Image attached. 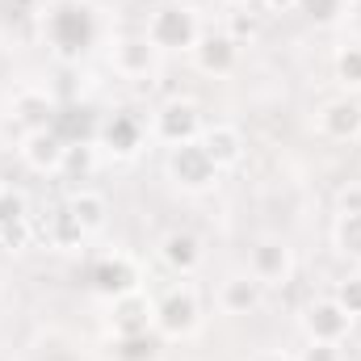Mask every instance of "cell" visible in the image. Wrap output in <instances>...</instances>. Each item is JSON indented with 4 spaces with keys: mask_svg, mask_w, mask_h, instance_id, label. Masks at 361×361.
<instances>
[{
    "mask_svg": "<svg viewBox=\"0 0 361 361\" xmlns=\"http://www.w3.org/2000/svg\"><path fill=\"white\" fill-rule=\"evenodd\" d=\"M214 307H219L223 315H231V319L257 315V311L265 307V286H261L248 269H235V273H227V277L219 281V290H214Z\"/></svg>",
    "mask_w": 361,
    "mask_h": 361,
    "instance_id": "30bf717a",
    "label": "cell"
},
{
    "mask_svg": "<svg viewBox=\"0 0 361 361\" xmlns=\"http://www.w3.org/2000/svg\"><path fill=\"white\" fill-rule=\"evenodd\" d=\"M143 34H147V42H152L160 55H189L206 30H202V17H197L189 4L169 0V4H160V8L147 13Z\"/></svg>",
    "mask_w": 361,
    "mask_h": 361,
    "instance_id": "7a4b0ae2",
    "label": "cell"
},
{
    "mask_svg": "<svg viewBox=\"0 0 361 361\" xmlns=\"http://www.w3.org/2000/svg\"><path fill=\"white\" fill-rule=\"evenodd\" d=\"M197 143L206 147V156L214 160V169H219V173L235 169V164L244 160V152H248L244 130H240V126H231V122H214V126H206Z\"/></svg>",
    "mask_w": 361,
    "mask_h": 361,
    "instance_id": "ac0fdd59",
    "label": "cell"
},
{
    "mask_svg": "<svg viewBox=\"0 0 361 361\" xmlns=\"http://www.w3.org/2000/svg\"><path fill=\"white\" fill-rule=\"evenodd\" d=\"M219 4H227V8H244L248 0H219Z\"/></svg>",
    "mask_w": 361,
    "mask_h": 361,
    "instance_id": "d6a6232c",
    "label": "cell"
},
{
    "mask_svg": "<svg viewBox=\"0 0 361 361\" xmlns=\"http://www.w3.org/2000/svg\"><path fill=\"white\" fill-rule=\"evenodd\" d=\"M92 173V147L89 143H68V156H63V169L59 177H89Z\"/></svg>",
    "mask_w": 361,
    "mask_h": 361,
    "instance_id": "d4e9b609",
    "label": "cell"
},
{
    "mask_svg": "<svg viewBox=\"0 0 361 361\" xmlns=\"http://www.w3.org/2000/svg\"><path fill=\"white\" fill-rule=\"evenodd\" d=\"M164 336L160 332H143V336H114V357L118 361H160Z\"/></svg>",
    "mask_w": 361,
    "mask_h": 361,
    "instance_id": "44dd1931",
    "label": "cell"
},
{
    "mask_svg": "<svg viewBox=\"0 0 361 361\" xmlns=\"http://www.w3.org/2000/svg\"><path fill=\"white\" fill-rule=\"evenodd\" d=\"M202 130H206L202 105L189 101V97H173V101H164V105L152 114V122H147V135H152L156 143H164V147L193 143V139H202Z\"/></svg>",
    "mask_w": 361,
    "mask_h": 361,
    "instance_id": "277c9868",
    "label": "cell"
},
{
    "mask_svg": "<svg viewBox=\"0 0 361 361\" xmlns=\"http://www.w3.org/2000/svg\"><path fill=\"white\" fill-rule=\"evenodd\" d=\"M85 281H89L92 294H101V298H122V294H135V290H143V273L139 265L126 257V252H105V257H97L85 273Z\"/></svg>",
    "mask_w": 361,
    "mask_h": 361,
    "instance_id": "8992f818",
    "label": "cell"
},
{
    "mask_svg": "<svg viewBox=\"0 0 361 361\" xmlns=\"http://www.w3.org/2000/svg\"><path fill=\"white\" fill-rule=\"evenodd\" d=\"M42 34H47V47L55 51V59L76 63L97 47L101 25H97V13L89 0H55L42 17Z\"/></svg>",
    "mask_w": 361,
    "mask_h": 361,
    "instance_id": "6da1fadb",
    "label": "cell"
},
{
    "mask_svg": "<svg viewBox=\"0 0 361 361\" xmlns=\"http://www.w3.org/2000/svg\"><path fill=\"white\" fill-rule=\"evenodd\" d=\"M13 223H30L25 219V197L13 193V189H4L0 193V227H13Z\"/></svg>",
    "mask_w": 361,
    "mask_h": 361,
    "instance_id": "4316f807",
    "label": "cell"
},
{
    "mask_svg": "<svg viewBox=\"0 0 361 361\" xmlns=\"http://www.w3.org/2000/svg\"><path fill=\"white\" fill-rule=\"evenodd\" d=\"M63 206H68V210H72V219L85 227V235H97V231L109 223V197H105V193H97V189H76Z\"/></svg>",
    "mask_w": 361,
    "mask_h": 361,
    "instance_id": "d6986e66",
    "label": "cell"
},
{
    "mask_svg": "<svg viewBox=\"0 0 361 361\" xmlns=\"http://www.w3.org/2000/svg\"><path fill=\"white\" fill-rule=\"evenodd\" d=\"M89 235H85V227L72 219V210L68 206H59L51 219H47V244L51 248H59V252H68V248H80Z\"/></svg>",
    "mask_w": 361,
    "mask_h": 361,
    "instance_id": "ffe728a7",
    "label": "cell"
},
{
    "mask_svg": "<svg viewBox=\"0 0 361 361\" xmlns=\"http://www.w3.org/2000/svg\"><path fill=\"white\" fill-rule=\"evenodd\" d=\"M261 8H269V13H294L298 0H261Z\"/></svg>",
    "mask_w": 361,
    "mask_h": 361,
    "instance_id": "4dcf8cb0",
    "label": "cell"
},
{
    "mask_svg": "<svg viewBox=\"0 0 361 361\" xmlns=\"http://www.w3.org/2000/svg\"><path fill=\"white\" fill-rule=\"evenodd\" d=\"M13 114V122L17 126H25V135L30 130H47V126H55V118H59V105H55V97L47 89H38V85H25V89L13 92V105H8Z\"/></svg>",
    "mask_w": 361,
    "mask_h": 361,
    "instance_id": "e0dca14e",
    "label": "cell"
},
{
    "mask_svg": "<svg viewBox=\"0 0 361 361\" xmlns=\"http://www.w3.org/2000/svg\"><path fill=\"white\" fill-rule=\"evenodd\" d=\"M315 130L328 143H357L361 139V97L345 92V97L324 101L319 114H315Z\"/></svg>",
    "mask_w": 361,
    "mask_h": 361,
    "instance_id": "8fae6325",
    "label": "cell"
},
{
    "mask_svg": "<svg viewBox=\"0 0 361 361\" xmlns=\"http://www.w3.org/2000/svg\"><path fill=\"white\" fill-rule=\"evenodd\" d=\"M248 273L269 290V286H286L294 277V248L281 235H261L248 248Z\"/></svg>",
    "mask_w": 361,
    "mask_h": 361,
    "instance_id": "ba28073f",
    "label": "cell"
},
{
    "mask_svg": "<svg viewBox=\"0 0 361 361\" xmlns=\"http://www.w3.org/2000/svg\"><path fill=\"white\" fill-rule=\"evenodd\" d=\"M298 13H302L311 25L328 30V25H336V21L349 17V0H298Z\"/></svg>",
    "mask_w": 361,
    "mask_h": 361,
    "instance_id": "cb8c5ba5",
    "label": "cell"
},
{
    "mask_svg": "<svg viewBox=\"0 0 361 361\" xmlns=\"http://www.w3.org/2000/svg\"><path fill=\"white\" fill-rule=\"evenodd\" d=\"M189 59H193V68H197L202 76L223 80V76H231V72L240 68V42H235L227 30H206V34L197 38V47L189 51Z\"/></svg>",
    "mask_w": 361,
    "mask_h": 361,
    "instance_id": "9c48e42d",
    "label": "cell"
},
{
    "mask_svg": "<svg viewBox=\"0 0 361 361\" xmlns=\"http://www.w3.org/2000/svg\"><path fill=\"white\" fill-rule=\"evenodd\" d=\"M63 156H68V139H63L55 126H47V130H30V135L21 139V160H25V169H30V173L59 177Z\"/></svg>",
    "mask_w": 361,
    "mask_h": 361,
    "instance_id": "9a60e30c",
    "label": "cell"
},
{
    "mask_svg": "<svg viewBox=\"0 0 361 361\" xmlns=\"http://www.w3.org/2000/svg\"><path fill=\"white\" fill-rule=\"evenodd\" d=\"M164 173H169V180H173L177 189H185V193H206V189L219 185V169H214V160L206 156V147H202L197 139L169 147Z\"/></svg>",
    "mask_w": 361,
    "mask_h": 361,
    "instance_id": "5b68a950",
    "label": "cell"
},
{
    "mask_svg": "<svg viewBox=\"0 0 361 361\" xmlns=\"http://www.w3.org/2000/svg\"><path fill=\"white\" fill-rule=\"evenodd\" d=\"M332 244H336L341 257L361 261V214H336V223H332Z\"/></svg>",
    "mask_w": 361,
    "mask_h": 361,
    "instance_id": "7402d4cb",
    "label": "cell"
},
{
    "mask_svg": "<svg viewBox=\"0 0 361 361\" xmlns=\"http://www.w3.org/2000/svg\"><path fill=\"white\" fill-rule=\"evenodd\" d=\"M109 332H114V336H143V332H156V298H147L143 290L114 298V302H109Z\"/></svg>",
    "mask_w": 361,
    "mask_h": 361,
    "instance_id": "5bb4252c",
    "label": "cell"
},
{
    "mask_svg": "<svg viewBox=\"0 0 361 361\" xmlns=\"http://www.w3.org/2000/svg\"><path fill=\"white\" fill-rule=\"evenodd\" d=\"M0 193H4V185H0Z\"/></svg>",
    "mask_w": 361,
    "mask_h": 361,
    "instance_id": "e575fe53",
    "label": "cell"
},
{
    "mask_svg": "<svg viewBox=\"0 0 361 361\" xmlns=\"http://www.w3.org/2000/svg\"><path fill=\"white\" fill-rule=\"evenodd\" d=\"M227 34L244 47V42H252V38H257V21H252V17H244V13H231V30H227Z\"/></svg>",
    "mask_w": 361,
    "mask_h": 361,
    "instance_id": "f546056e",
    "label": "cell"
},
{
    "mask_svg": "<svg viewBox=\"0 0 361 361\" xmlns=\"http://www.w3.org/2000/svg\"><path fill=\"white\" fill-rule=\"evenodd\" d=\"M97 139H101V147H109L118 160H130V156H139V147H143V139H147V122H143L139 114H130V109H114V118H105V122L97 126Z\"/></svg>",
    "mask_w": 361,
    "mask_h": 361,
    "instance_id": "4fadbf2b",
    "label": "cell"
},
{
    "mask_svg": "<svg viewBox=\"0 0 361 361\" xmlns=\"http://www.w3.org/2000/svg\"><path fill=\"white\" fill-rule=\"evenodd\" d=\"M252 361H298L294 353H281V349H269V353H257Z\"/></svg>",
    "mask_w": 361,
    "mask_h": 361,
    "instance_id": "1f68e13d",
    "label": "cell"
},
{
    "mask_svg": "<svg viewBox=\"0 0 361 361\" xmlns=\"http://www.w3.org/2000/svg\"><path fill=\"white\" fill-rule=\"evenodd\" d=\"M160 63V51L147 42V34H126L114 42L109 51V68L122 76V80H147Z\"/></svg>",
    "mask_w": 361,
    "mask_h": 361,
    "instance_id": "7c38bea8",
    "label": "cell"
},
{
    "mask_svg": "<svg viewBox=\"0 0 361 361\" xmlns=\"http://www.w3.org/2000/svg\"><path fill=\"white\" fill-rule=\"evenodd\" d=\"M332 298H336V302H341L353 319H357V315H361V273H345V277L336 281Z\"/></svg>",
    "mask_w": 361,
    "mask_h": 361,
    "instance_id": "484cf974",
    "label": "cell"
},
{
    "mask_svg": "<svg viewBox=\"0 0 361 361\" xmlns=\"http://www.w3.org/2000/svg\"><path fill=\"white\" fill-rule=\"evenodd\" d=\"M156 332L164 341H193L202 332V298L189 281L156 298Z\"/></svg>",
    "mask_w": 361,
    "mask_h": 361,
    "instance_id": "3957f363",
    "label": "cell"
},
{
    "mask_svg": "<svg viewBox=\"0 0 361 361\" xmlns=\"http://www.w3.org/2000/svg\"><path fill=\"white\" fill-rule=\"evenodd\" d=\"M332 76L345 92H361V47H341L332 55Z\"/></svg>",
    "mask_w": 361,
    "mask_h": 361,
    "instance_id": "603a6c76",
    "label": "cell"
},
{
    "mask_svg": "<svg viewBox=\"0 0 361 361\" xmlns=\"http://www.w3.org/2000/svg\"><path fill=\"white\" fill-rule=\"evenodd\" d=\"M349 8H353V17H361V0H349Z\"/></svg>",
    "mask_w": 361,
    "mask_h": 361,
    "instance_id": "836d02e7",
    "label": "cell"
},
{
    "mask_svg": "<svg viewBox=\"0 0 361 361\" xmlns=\"http://www.w3.org/2000/svg\"><path fill=\"white\" fill-rule=\"evenodd\" d=\"M298 361H341V345H319V341H307V349L298 353Z\"/></svg>",
    "mask_w": 361,
    "mask_h": 361,
    "instance_id": "f1b7e54d",
    "label": "cell"
},
{
    "mask_svg": "<svg viewBox=\"0 0 361 361\" xmlns=\"http://www.w3.org/2000/svg\"><path fill=\"white\" fill-rule=\"evenodd\" d=\"M353 332V315L328 294V298H315L302 307V336L307 341H319V345H345Z\"/></svg>",
    "mask_w": 361,
    "mask_h": 361,
    "instance_id": "52a82bcc",
    "label": "cell"
},
{
    "mask_svg": "<svg viewBox=\"0 0 361 361\" xmlns=\"http://www.w3.org/2000/svg\"><path fill=\"white\" fill-rule=\"evenodd\" d=\"M160 261L177 273V277H193V273L202 269V261H206V244H202L197 231L173 227V231L160 235Z\"/></svg>",
    "mask_w": 361,
    "mask_h": 361,
    "instance_id": "2e32d148",
    "label": "cell"
},
{
    "mask_svg": "<svg viewBox=\"0 0 361 361\" xmlns=\"http://www.w3.org/2000/svg\"><path fill=\"white\" fill-rule=\"evenodd\" d=\"M336 214H361V180H345L336 189Z\"/></svg>",
    "mask_w": 361,
    "mask_h": 361,
    "instance_id": "83f0119b",
    "label": "cell"
}]
</instances>
